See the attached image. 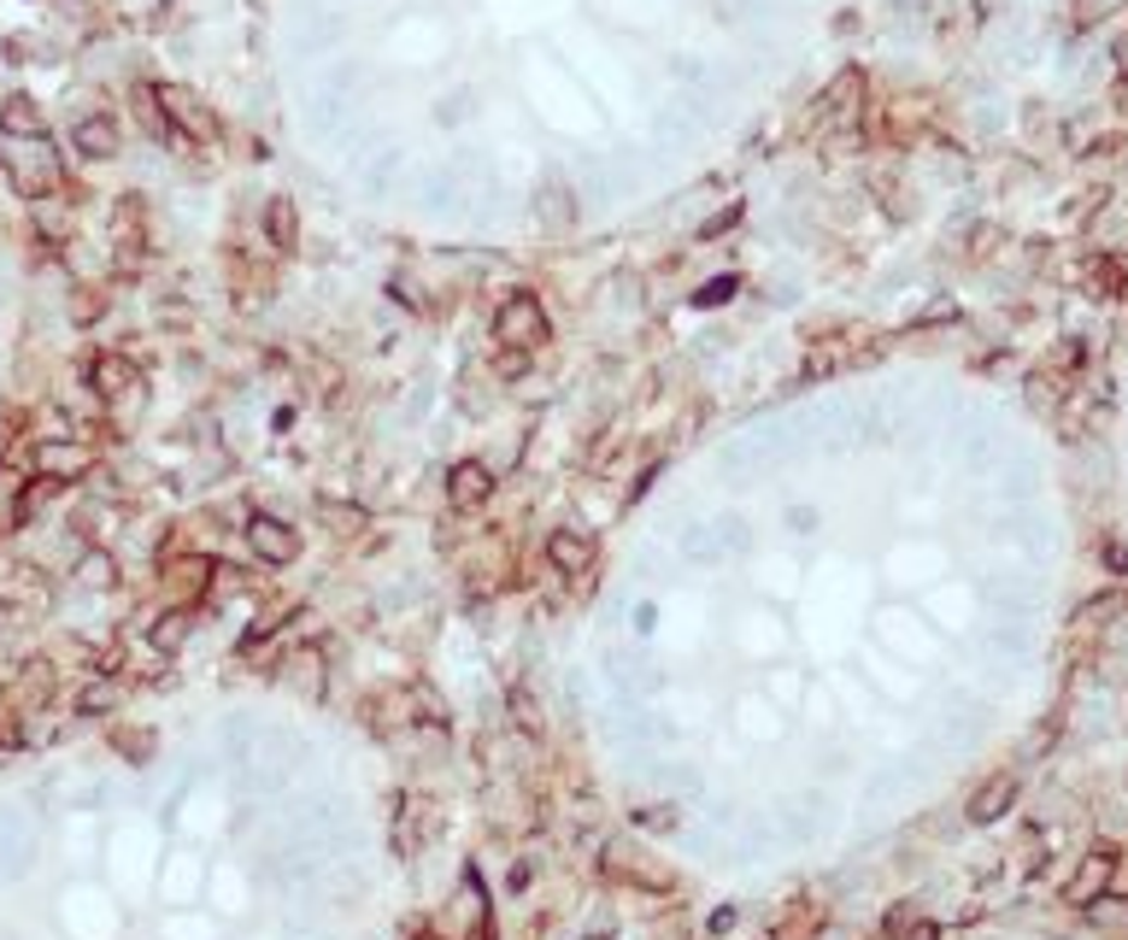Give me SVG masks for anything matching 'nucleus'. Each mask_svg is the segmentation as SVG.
<instances>
[{
  "instance_id": "5701e85b",
  "label": "nucleus",
  "mask_w": 1128,
  "mask_h": 940,
  "mask_svg": "<svg viewBox=\"0 0 1128 940\" xmlns=\"http://www.w3.org/2000/svg\"><path fill=\"white\" fill-rule=\"evenodd\" d=\"M283 676H288L294 688L317 693V682H324V659H317V647H300V653H288V659H283Z\"/></svg>"
},
{
  "instance_id": "2eb2a0df",
  "label": "nucleus",
  "mask_w": 1128,
  "mask_h": 940,
  "mask_svg": "<svg viewBox=\"0 0 1128 940\" xmlns=\"http://www.w3.org/2000/svg\"><path fill=\"white\" fill-rule=\"evenodd\" d=\"M265 241H271V253H277V259H288L300 248V206L288 195L265 200Z\"/></svg>"
},
{
  "instance_id": "dca6fc26",
  "label": "nucleus",
  "mask_w": 1128,
  "mask_h": 940,
  "mask_svg": "<svg viewBox=\"0 0 1128 940\" xmlns=\"http://www.w3.org/2000/svg\"><path fill=\"white\" fill-rule=\"evenodd\" d=\"M0 136H7V141L48 136V112H41L30 95H7V100H0Z\"/></svg>"
},
{
  "instance_id": "bb28decb",
  "label": "nucleus",
  "mask_w": 1128,
  "mask_h": 940,
  "mask_svg": "<svg viewBox=\"0 0 1128 940\" xmlns=\"http://www.w3.org/2000/svg\"><path fill=\"white\" fill-rule=\"evenodd\" d=\"M1123 0H1076V24L1081 30H1088V24H1099V18H1111V12H1117Z\"/></svg>"
},
{
  "instance_id": "20e7f679",
  "label": "nucleus",
  "mask_w": 1128,
  "mask_h": 940,
  "mask_svg": "<svg viewBox=\"0 0 1128 940\" xmlns=\"http://www.w3.org/2000/svg\"><path fill=\"white\" fill-rule=\"evenodd\" d=\"M83 383H89V394L100 400V406H118L124 394H136V388H141V365L129 353H118V347H100V353L83 359Z\"/></svg>"
},
{
  "instance_id": "f8f14e48",
  "label": "nucleus",
  "mask_w": 1128,
  "mask_h": 940,
  "mask_svg": "<svg viewBox=\"0 0 1128 940\" xmlns=\"http://www.w3.org/2000/svg\"><path fill=\"white\" fill-rule=\"evenodd\" d=\"M535 224H541L547 236L571 229V224H576V188L559 183V177H547L541 188H535Z\"/></svg>"
},
{
  "instance_id": "aec40b11",
  "label": "nucleus",
  "mask_w": 1128,
  "mask_h": 940,
  "mask_svg": "<svg viewBox=\"0 0 1128 940\" xmlns=\"http://www.w3.org/2000/svg\"><path fill=\"white\" fill-rule=\"evenodd\" d=\"M188 624H195V617H188V605H171V612H159L153 629H148V647H153L159 659H171V653H177V647L188 641Z\"/></svg>"
},
{
  "instance_id": "b1692460",
  "label": "nucleus",
  "mask_w": 1128,
  "mask_h": 940,
  "mask_svg": "<svg viewBox=\"0 0 1128 940\" xmlns=\"http://www.w3.org/2000/svg\"><path fill=\"white\" fill-rule=\"evenodd\" d=\"M77 582H83V588H112V582H118V564H112L106 547H89V553H83Z\"/></svg>"
},
{
  "instance_id": "6ab92c4d",
  "label": "nucleus",
  "mask_w": 1128,
  "mask_h": 940,
  "mask_svg": "<svg viewBox=\"0 0 1128 940\" xmlns=\"http://www.w3.org/2000/svg\"><path fill=\"white\" fill-rule=\"evenodd\" d=\"M1105 881H1111V852H1093V858L1081 864L1076 876H1069L1064 900H1069V905H1093L1099 893H1105Z\"/></svg>"
},
{
  "instance_id": "4be33fe9",
  "label": "nucleus",
  "mask_w": 1128,
  "mask_h": 940,
  "mask_svg": "<svg viewBox=\"0 0 1128 940\" xmlns=\"http://www.w3.org/2000/svg\"><path fill=\"white\" fill-rule=\"evenodd\" d=\"M106 312H112V294L100 283H77V288H71V324H77V329L100 324Z\"/></svg>"
},
{
  "instance_id": "9b49d317",
  "label": "nucleus",
  "mask_w": 1128,
  "mask_h": 940,
  "mask_svg": "<svg viewBox=\"0 0 1128 940\" xmlns=\"http://www.w3.org/2000/svg\"><path fill=\"white\" fill-rule=\"evenodd\" d=\"M36 471L53 476V482H77V476L95 471V447L89 441H41L36 447Z\"/></svg>"
},
{
  "instance_id": "423d86ee",
  "label": "nucleus",
  "mask_w": 1128,
  "mask_h": 940,
  "mask_svg": "<svg viewBox=\"0 0 1128 940\" xmlns=\"http://www.w3.org/2000/svg\"><path fill=\"white\" fill-rule=\"evenodd\" d=\"M600 547L588 529H553L547 535V564L564 576V582H588V571H594Z\"/></svg>"
},
{
  "instance_id": "c756f323",
  "label": "nucleus",
  "mask_w": 1128,
  "mask_h": 940,
  "mask_svg": "<svg viewBox=\"0 0 1128 940\" xmlns=\"http://www.w3.org/2000/svg\"><path fill=\"white\" fill-rule=\"evenodd\" d=\"M1117 71H1123V77H1128V36L1117 41Z\"/></svg>"
},
{
  "instance_id": "6e6552de",
  "label": "nucleus",
  "mask_w": 1128,
  "mask_h": 940,
  "mask_svg": "<svg viewBox=\"0 0 1128 940\" xmlns=\"http://www.w3.org/2000/svg\"><path fill=\"white\" fill-rule=\"evenodd\" d=\"M248 547L259 564H294L300 559V529L283 524V517H248Z\"/></svg>"
},
{
  "instance_id": "a878e982",
  "label": "nucleus",
  "mask_w": 1128,
  "mask_h": 940,
  "mask_svg": "<svg viewBox=\"0 0 1128 940\" xmlns=\"http://www.w3.org/2000/svg\"><path fill=\"white\" fill-rule=\"evenodd\" d=\"M112 705H118V688H112L106 676H100V682H89V688L77 693V712H83V717H100V712H112Z\"/></svg>"
},
{
  "instance_id": "1a4fd4ad",
  "label": "nucleus",
  "mask_w": 1128,
  "mask_h": 940,
  "mask_svg": "<svg viewBox=\"0 0 1128 940\" xmlns=\"http://www.w3.org/2000/svg\"><path fill=\"white\" fill-rule=\"evenodd\" d=\"M512 553H505L500 541H482V547H471V559H465V588L476 600H488V594H500L505 582H512Z\"/></svg>"
},
{
  "instance_id": "9d476101",
  "label": "nucleus",
  "mask_w": 1128,
  "mask_h": 940,
  "mask_svg": "<svg viewBox=\"0 0 1128 940\" xmlns=\"http://www.w3.org/2000/svg\"><path fill=\"white\" fill-rule=\"evenodd\" d=\"M71 148H77L83 159H118V148H124V129H118V118L112 112H83L77 124H71Z\"/></svg>"
},
{
  "instance_id": "f03ea898",
  "label": "nucleus",
  "mask_w": 1128,
  "mask_h": 940,
  "mask_svg": "<svg viewBox=\"0 0 1128 940\" xmlns=\"http://www.w3.org/2000/svg\"><path fill=\"white\" fill-rule=\"evenodd\" d=\"M153 95H159V106H165V118L183 141H195V148H218L224 141V118L195 89H183V83H153Z\"/></svg>"
},
{
  "instance_id": "7c9ffc66",
  "label": "nucleus",
  "mask_w": 1128,
  "mask_h": 940,
  "mask_svg": "<svg viewBox=\"0 0 1128 940\" xmlns=\"http://www.w3.org/2000/svg\"><path fill=\"white\" fill-rule=\"evenodd\" d=\"M424 940H436V935H424Z\"/></svg>"
},
{
  "instance_id": "ddd939ff",
  "label": "nucleus",
  "mask_w": 1128,
  "mask_h": 940,
  "mask_svg": "<svg viewBox=\"0 0 1128 940\" xmlns=\"http://www.w3.org/2000/svg\"><path fill=\"white\" fill-rule=\"evenodd\" d=\"M212 576H218V564H212L206 553H171L165 559V588H171V594L200 600L212 588Z\"/></svg>"
},
{
  "instance_id": "393cba45",
  "label": "nucleus",
  "mask_w": 1128,
  "mask_h": 940,
  "mask_svg": "<svg viewBox=\"0 0 1128 940\" xmlns=\"http://www.w3.org/2000/svg\"><path fill=\"white\" fill-rule=\"evenodd\" d=\"M812 935H817V911L812 905H788L770 940H812Z\"/></svg>"
},
{
  "instance_id": "f3484780",
  "label": "nucleus",
  "mask_w": 1128,
  "mask_h": 940,
  "mask_svg": "<svg viewBox=\"0 0 1128 940\" xmlns=\"http://www.w3.org/2000/svg\"><path fill=\"white\" fill-rule=\"evenodd\" d=\"M124 241H148V200L141 195L112 200V248H124Z\"/></svg>"
},
{
  "instance_id": "7ed1b4c3",
  "label": "nucleus",
  "mask_w": 1128,
  "mask_h": 940,
  "mask_svg": "<svg viewBox=\"0 0 1128 940\" xmlns=\"http://www.w3.org/2000/svg\"><path fill=\"white\" fill-rule=\"evenodd\" d=\"M553 324H547V306L535 294H505L494 312V341L500 353H541Z\"/></svg>"
},
{
  "instance_id": "39448f33",
  "label": "nucleus",
  "mask_w": 1128,
  "mask_h": 940,
  "mask_svg": "<svg viewBox=\"0 0 1128 940\" xmlns=\"http://www.w3.org/2000/svg\"><path fill=\"white\" fill-rule=\"evenodd\" d=\"M277 277H283L277 259H259V253H241L236 248V253H229V306L253 317L271 294H277Z\"/></svg>"
},
{
  "instance_id": "a211bd4d",
  "label": "nucleus",
  "mask_w": 1128,
  "mask_h": 940,
  "mask_svg": "<svg viewBox=\"0 0 1128 940\" xmlns=\"http://www.w3.org/2000/svg\"><path fill=\"white\" fill-rule=\"evenodd\" d=\"M1011 800H1017V776H993V782H981L970 793V823H993L1011 812Z\"/></svg>"
},
{
  "instance_id": "0eeeda50",
  "label": "nucleus",
  "mask_w": 1128,
  "mask_h": 940,
  "mask_svg": "<svg viewBox=\"0 0 1128 940\" xmlns=\"http://www.w3.org/2000/svg\"><path fill=\"white\" fill-rule=\"evenodd\" d=\"M488 500H494V471H488L482 459H459V465L447 471V505L465 517V512H482Z\"/></svg>"
},
{
  "instance_id": "f257e3e1",
  "label": "nucleus",
  "mask_w": 1128,
  "mask_h": 940,
  "mask_svg": "<svg viewBox=\"0 0 1128 940\" xmlns=\"http://www.w3.org/2000/svg\"><path fill=\"white\" fill-rule=\"evenodd\" d=\"M7 183L12 195L24 200H53L65 188V171H60V153H53L48 136H30V141H7Z\"/></svg>"
},
{
  "instance_id": "412c9836",
  "label": "nucleus",
  "mask_w": 1128,
  "mask_h": 940,
  "mask_svg": "<svg viewBox=\"0 0 1128 940\" xmlns=\"http://www.w3.org/2000/svg\"><path fill=\"white\" fill-rule=\"evenodd\" d=\"M317 524H324L329 535H341V541H353V535H365V505H353V500H324V505H317Z\"/></svg>"
},
{
  "instance_id": "c85d7f7f",
  "label": "nucleus",
  "mask_w": 1128,
  "mask_h": 940,
  "mask_svg": "<svg viewBox=\"0 0 1128 940\" xmlns=\"http://www.w3.org/2000/svg\"><path fill=\"white\" fill-rule=\"evenodd\" d=\"M735 218H741V212H735V206H729V212H717V218H712V224H705V229H700V236H723V229H735Z\"/></svg>"
},
{
  "instance_id": "4468645a",
  "label": "nucleus",
  "mask_w": 1128,
  "mask_h": 940,
  "mask_svg": "<svg viewBox=\"0 0 1128 940\" xmlns=\"http://www.w3.org/2000/svg\"><path fill=\"white\" fill-rule=\"evenodd\" d=\"M600 864H605V876L635 881V888H664V870H653V864L641 858V847H629V841H612L600 852Z\"/></svg>"
},
{
  "instance_id": "cd10ccee",
  "label": "nucleus",
  "mask_w": 1128,
  "mask_h": 940,
  "mask_svg": "<svg viewBox=\"0 0 1128 940\" xmlns=\"http://www.w3.org/2000/svg\"><path fill=\"white\" fill-rule=\"evenodd\" d=\"M118 747H124V759H148V752H153V741H148V735H136V729H118Z\"/></svg>"
}]
</instances>
